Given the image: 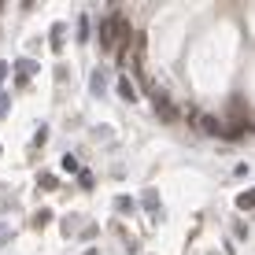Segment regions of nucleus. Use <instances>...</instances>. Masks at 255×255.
<instances>
[{"label":"nucleus","mask_w":255,"mask_h":255,"mask_svg":"<svg viewBox=\"0 0 255 255\" xmlns=\"http://www.w3.org/2000/svg\"><path fill=\"white\" fill-rule=\"evenodd\" d=\"M89 37V19H82V26H78V41H85Z\"/></svg>","instance_id":"nucleus-10"},{"label":"nucleus","mask_w":255,"mask_h":255,"mask_svg":"<svg viewBox=\"0 0 255 255\" xmlns=\"http://www.w3.org/2000/svg\"><path fill=\"white\" fill-rule=\"evenodd\" d=\"M115 207L122 211V215H126V211H129V207H133V204H129V196H119V204H115Z\"/></svg>","instance_id":"nucleus-13"},{"label":"nucleus","mask_w":255,"mask_h":255,"mask_svg":"<svg viewBox=\"0 0 255 255\" xmlns=\"http://www.w3.org/2000/svg\"><path fill=\"white\" fill-rule=\"evenodd\" d=\"M63 33H67L63 26H52V48H56V52L63 48Z\"/></svg>","instance_id":"nucleus-8"},{"label":"nucleus","mask_w":255,"mask_h":255,"mask_svg":"<svg viewBox=\"0 0 255 255\" xmlns=\"http://www.w3.org/2000/svg\"><path fill=\"white\" fill-rule=\"evenodd\" d=\"M63 170H78V159H74V155H63Z\"/></svg>","instance_id":"nucleus-12"},{"label":"nucleus","mask_w":255,"mask_h":255,"mask_svg":"<svg viewBox=\"0 0 255 255\" xmlns=\"http://www.w3.org/2000/svg\"><path fill=\"white\" fill-rule=\"evenodd\" d=\"M252 192H241V196H237V207H241V211H252Z\"/></svg>","instance_id":"nucleus-9"},{"label":"nucleus","mask_w":255,"mask_h":255,"mask_svg":"<svg viewBox=\"0 0 255 255\" xmlns=\"http://www.w3.org/2000/svg\"><path fill=\"white\" fill-rule=\"evenodd\" d=\"M119 96H122L126 104L137 100V93H133V85H129V78H119Z\"/></svg>","instance_id":"nucleus-5"},{"label":"nucleus","mask_w":255,"mask_h":255,"mask_svg":"<svg viewBox=\"0 0 255 255\" xmlns=\"http://www.w3.org/2000/svg\"><path fill=\"white\" fill-rule=\"evenodd\" d=\"M100 45H104V52H111V15L100 22Z\"/></svg>","instance_id":"nucleus-6"},{"label":"nucleus","mask_w":255,"mask_h":255,"mask_svg":"<svg viewBox=\"0 0 255 255\" xmlns=\"http://www.w3.org/2000/svg\"><path fill=\"white\" fill-rule=\"evenodd\" d=\"M148 93H152V100H155V108H159V115H163L166 122H174V119H178V111H174V104H170V100H166V93H159V89H148Z\"/></svg>","instance_id":"nucleus-2"},{"label":"nucleus","mask_w":255,"mask_h":255,"mask_svg":"<svg viewBox=\"0 0 255 255\" xmlns=\"http://www.w3.org/2000/svg\"><path fill=\"white\" fill-rule=\"evenodd\" d=\"M7 104H11V100H7V96L0 93V115H7Z\"/></svg>","instance_id":"nucleus-15"},{"label":"nucleus","mask_w":255,"mask_h":255,"mask_svg":"<svg viewBox=\"0 0 255 255\" xmlns=\"http://www.w3.org/2000/svg\"><path fill=\"white\" fill-rule=\"evenodd\" d=\"M129 37H133V33H129V19H126L122 11H115V15H111V52H115L119 59L126 56Z\"/></svg>","instance_id":"nucleus-1"},{"label":"nucleus","mask_w":255,"mask_h":255,"mask_svg":"<svg viewBox=\"0 0 255 255\" xmlns=\"http://www.w3.org/2000/svg\"><path fill=\"white\" fill-rule=\"evenodd\" d=\"M33 222H37V226H48V222H52V215H48V211H37V218H33Z\"/></svg>","instance_id":"nucleus-11"},{"label":"nucleus","mask_w":255,"mask_h":255,"mask_svg":"<svg viewBox=\"0 0 255 255\" xmlns=\"http://www.w3.org/2000/svg\"><path fill=\"white\" fill-rule=\"evenodd\" d=\"M7 74H11V67H7V63H4V59H0V85H4V82H7Z\"/></svg>","instance_id":"nucleus-14"},{"label":"nucleus","mask_w":255,"mask_h":255,"mask_svg":"<svg viewBox=\"0 0 255 255\" xmlns=\"http://www.w3.org/2000/svg\"><path fill=\"white\" fill-rule=\"evenodd\" d=\"M33 74H37V63H33V59H19V63H15V85H26Z\"/></svg>","instance_id":"nucleus-3"},{"label":"nucleus","mask_w":255,"mask_h":255,"mask_svg":"<svg viewBox=\"0 0 255 255\" xmlns=\"http://www.w3.org/2000/svg\"><path fill=\"white\" fill-rule=\"evenodd\" d=\"M56 185H59L56 174H41V178H37V189H45V192H48V189H56Z\"/></svg>","instance_id":"nucleus-7"},{"label":"nucleus","mask_w":255,"mask_h":255,"mask_svg":"<svg viewBox=\"0 0 255 255\" xmlns=\"http://www.w3.org/2000/svg\"><path fill=\"white\" fill-rule=\"evenodd\" d=\"M200 129H207V133H218V137L226 133V126H222L218 119H211V115H204V119H200Z\"/></svg>","instance_id":"nucleus-4"}]
</instances>
